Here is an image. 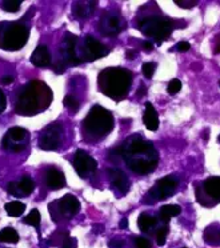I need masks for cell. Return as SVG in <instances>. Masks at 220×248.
<instances>
[{
    "instance_id": "1",
    "label": "cell",
    "mask_w": 220,
    "mask_h": 248,
    "mask_svg": "<svg viewBox=\"0 0 220 248\" xmlns=\"http://www.w3.org/2000/svg\"><path fill=\"white\" fill-rule=\"evenodd\" d=\"M52 102V91L43 81L32 80L23 87L15 104V112L32 116L43 112Z\"/></svg>"
},
{
    "instance_id": "2",
    "label": "cell",
    "mask_w": 220,
    "mask_h": 248,
    "mask_svg": "<svg viewBox=\"0 0 220 248\" xmlns=\"http://www.w3.org/2000/svg\"><path fill=\"white\" fill-rule=\"evenodd\" d=\"M99 87L100 91L111 97L113 100H122L128 95L131 83H132V72L124 68H106L99 74Z\"/></svg>"
},
{
    "instance_id": "3",
    "label": "cell",
    "mask_w": 220,
    "mask_h": 248,
    "mask_svg": "<svg viewBox=\"0 0 220 248\" xmlns=\"http://www.w3.org/2000/svg\"><path fill=\"white\" fill-rule=\"evenodd\" d=\"M30 28L22 22L0 23V48L19 51L27 43Z\"/></svg>"
},
{
    "instance_id": "4",
    "label": "cell",
    "mask_w": 220,
    "mask_h": 248,
    "mask_svg": "<svg viewBox=\"0 0 220 248\" xmlns=\"http://www.w3.org/2000/svg\"><path fill=\"white\" fill-rule=\"evenodd\" d=\"M113 115L102 106H94L84 119V128L95 136L108 135L113 128Z\"/></svg>"
},
{
    "instance_id": "5",
    "label": "cell",
    "mask_w": 220,
    "mask_h": 248,
    "mask_svg": "<svg viewBox=\"0 0 220 248\" xmlns=\"http://www.w3.org/2000/svg\"><path fill=\"white\" fill-rule=\"evenodd\" d=\"M139 30L141 32L160 44L163 40L170 38L173 31V23L167 17H147L139 23Z\"/></svg>"
},
{
    "instance_id": "6",
    "label": "cell",
    "mask_w": 220,
    "mask_h": 248,
    "mask_svg": "<svg viewBox=\"0 0 220 248\" xmlns=\"http://www.w3.org/2000/svg\"><path fill=\"white\" fill-rule=\"evenodd\" d=\"M48 211L52 220L59 223L63 220H70L80 211V202L74 195H64L63 198L55 200L48 205Z\"/></svg>"
},
{
    "instance_id": "7",
    "label": "cell",
    "mask_w": 220,
    "mask_h": 248,
    "mask_svg": "<svg viewBox=\"0 0 220 248\" xmlns=\"http://www.w3.org/2000/svg\"><path fill=\"white\" fill-rule=\"evenodd\" d=\"M199 184V183H198ZM196 200L205 208L220 203V176H211L196 186Z\"/></svg>"
},
{
    "instance_id": "8",
    "label": "cell",
    "mask_w": 220,
    "mask_h": 248,
    "mask_svg": "<svg viewBox=\"0 0 220 248\" xmlns=\"http://www.w3.org/2000/svg\"><path fill=\"white\" fill-rule=\"evenodd\" d=\"M64 132H63V125L60 123H52L47 125L40 135L39 139V147L44 151H54L58 150L63 141Z\"/></svg>"
},
{
    "instance_id": "9",
    "label": "cell",
    "mask_w": 220,
    "mask_h": 248,
    "mask_svg": "<svg viewBox=\"0 0 220 248\" xmlns=\"http://www.w3.org/2000/svg\"><path fill=\"white\" fill-rule=\"evenodd\" d=\"M30 141V132L22 127H12L3 138V147L14 152H20L26 150Z\"/></svg>"
},
{
    "instance_id": "10",
    "label": "cell",
    "mask_w": 220,
    "mask_h": 248,
    "mask_svg": "<svg viewBox=\"0 0 220 248\" xmlns=\"http://www.w3.org/2000/svg\"><path fill=\"white\" fill-rule=\"evenodd\" d=\"M177 187H179V179L173 175H170L157 180L155 186L150 189L148 195L154 200H164L167 198H171L176 192Z\"/></svg>"
},
{
    "instance_id": "11",
    "label": "cell",
    "mask_w": 220,
    "mask_h": 248,
    "mask_svg": "<svg viewBox=\"0 0 220 248\" xmlns=\"http://www.w3.org/2000/svg\"><path fill=\"white\" fill-rule=\"evenodd\" d=\"M74 167H75L76 173L81 179H87L88 176H91L92 173L96 172L97 163L84 150H78L74 157Z\"/></svg>"
},
{
    "instance_id": "12",
    "label": "cell",
    "mask_w": 220,
    "mask_h": 248,
    "mask_svg": "<svg viewBox=\"0 0 220 248\" xmlns=\"http://www.w3.org/2000/svg\"><path fill=\"white\" fill-rule=\"evenodd\" d=\"M76 43L78 38L72 33H65V38L63 40V46L60 48V54L63 55V59L67 64L78 65L83 63V60L76 55Z\"/></svg>"
},
{
    "instance_id": "13",
    "label": "cell",
    "mask_w": 220,
    "mask_h": 248,
    "mask_svg": "<svg viewBox=\"0 0 220 248\" xmlns=\"http://www.w3.org/2000/svg\"><path fill=\"white\" fill-rule=\"evenodd\" d=\"M35 189V182L30 176H23L20 182H11L7 186V192L16 198H24L31 195Z\"/></svg>"
},
{
    "instance_id": "14",
    "label": "cell",
    "mask_w": 220,
    "mask_h": 248,
    "mask_svg": "<svg viewBox=\"0 0 220 248\" xmlns=\"http://www.w3.org/2000/svg\"><path fill=\"white\" fill-rule=\"evenodd\" d=\"M84 55L86 60H96L107 56L108 49L99 40L88 35L84 39Z\"/></svg>"
},
{
    "instance_id": "15",
    "label": "cell",
    "mask_w": 220,
    "mask_h": 248,
    "mask_svg": "<svg viewBox=\"0 0 220 248\" xmlns=\"http://www.w3.org/2000/svg\"><path fill=\"white\" fill-rule=\"evenodd\" d=\"M44 182H46V186L49 189H52V191H58V189L64 188L65 186H67L64 173H63V171H60L59 168L56 167H49L46 171Z\"/></svg>"
},
{
    "instance_id": "16",
    "label": "cell",
    "mask_w": 220,
    "mask_h": 248,
    "mask_svg": "<svg viewBox=\"0 0 220 248\" xmlns=\"http://www.w3.org/2000/svg\"><path fill=\"white\" fill-rule=\"evenodd\" d=\"M122 28H123L122 22H120V19L116 15L106 14L100 19V31L106 36H116L122 31Z\"/></svg>"
},
{
    "instance_id": "17",
    "label": "cell",
    "mask_w": 220,
    "mask_h": 248,
    "mask_svg": "<svg viewBox=\"0 0 220 248\" xmlns=\"http://www.w3.org/2000/svg\"><path fill=\"white\" fill-rule=\"evenodd\" d=\"M51 62H52V56H51V52L49 49L47 48V46H38L35 51L31 55V63L36 67H40V68H47L51 65Z\"/></svg>"
},
{
    "instance_id": "18",
    "label": "cell",
    "mask_w": 220,
    "mask_h": 248,
    "mask_svg": "<svg viewBox=\"0 0 220 248\" xmlns=\"http://www.w3.org/2000/svg\"><path fill=\"white\" fill-rule=\"evenodd\" d=\"M108 175H110V179H111V183L113 184V187L118 189L120 194L126 195L128 192L129 180L126 173L122 172L120 170H116V168H110Z\"/></svg>"
},
{
    "instance_id": "19",
    "label": "cell",
    "mask_w": 220,
    "mask_h": 248,
    "mask_svg": "<svg viewBox=\"0 0 220 248\" xmlns=\"http://www.w3.org/2000/svg\"><path fill=\"white\" fill-rule=\"evenodd\" d=\"M128 166L132 171L139 175H148L152 172L157 166V160H147V159H136V160H128Z\"/></svg>"
},
{
    "instance_id": "20",
    "label": "cell",
    "mask_w": 220,
    "mask_h": 248,
    "mask_svg": "<svg viewBox=\"0 0 220 248\" xmlns=\"http://www.w3.org/2000/svg\"><path fill=\"white\" fill-rule=\"evenodd\" d=\"M203 240L205 244L212 246V247H219L220 246V224L219 223H212L205 227L203 232Z\"/></svg>"
},
{
    "instance_id": "21",
    "label": "cell",
    "mask_w": 220,
    "mask_h": 248,
    "mask_svg": "<svg viewBox=\"0 0 220 248\" xmlns=\"http://www.w3.org/2000/svg\"><path fill=\"white\" fill-rule=\"evenodd\" d=\"M143 122L150 131H156L159 128V115L150 102L145 103V112L144 116H143Z\"/></svg>"
},
{
    "instance_id": "22",
    "label": "cell",
    "mask_w": 220,
    "mask_h": 248,
    "mask_svg": "<svg viewBox=\"0 0 220 248\" xmlns=\"http://www.w3.org/2000/svg\"><path fill=\"white\" fill-rule=\"evenodd\" d=\"M97 6V1H75L74 4V15L78 19H86L92 14Z\"/></svg>"
},
{
    "instance_id": "23",
    "label": "cell",
    "mask_w": 220,
    "mask_h": 248,
    "mask_svg": "<svg viewBox=\"0 0 220 248\" xmlns=\"http://www.w3.org/2000/svg\"><path fill=\"white\" fill-rule=\"evenodd\" d=\"M157 223V217L148 212H141L138 217V227L141 232H150L152 228H156Z\"/></svg>"
},
{
    "instance_id": "24",
    "label": "cell",
    "mask_w": 220,
    "mask_h": 248,
    "mask_svg": "<svg viewBox=\"0 0 220 248\" xmlns=\"http://www.w3.org/2000/svg\"><path fill=\"white\" fill-rule=\"evenodd\" d=\"M182 212V207L177 204H167L163 205L159 210V219H160L164 224H168L173 216L180 215Z\"/></svg>"
},
{
    "instance_id": "25",
    "label": "cell",
    "mask_w": 220,
    "mask_h": 248,
    "mask_svg": "<svg viewBox=\"0 0 220 248\" xmlns=\"http://www.w3.org/2000/svg\"><path fill=\"white\" fill-rule=\"evenodd\" d=\"M20 240V236L17 233L16 230H14L12 227H6L0 231V242L1 243H12L15 244Z\"/></svg>"
},
{
    "instance_id": "26",
    "label": "cell",
    "mask_w": 220,
    "mask_h": 248,
    "mask_svg": "<svg viewBox=\"0 0 220 248\" xmlns=\"http://www.w3.org/2000/svg\"><path fill=\"white\" fill-rule=\"evenodd\" d=\"M7 214L12 217H17V216H22L23 212L26 211V204L19 202V200H15V202H10L4 205Z\"/></svg>"
},
{
    "instance_id": "27",
    "label": "cell",
    "mask_w": 220,
    "mask_h": 248,
    "mask_svg": "<svg viewBox=\"0 0 220 248\" xmlns=\"http://www.w3.org/2000/svg\"><path fill=\"white\" fill-rule=\"evenodd\" d=\"M40 220H42V215H40V212H39L36 208H33V210H31V212L28 214V216H26V217L23 219V223H24V224H30V226L36 227L39 231Z\"/></svg>"
},
{
    "instance_id": "28",
    "label": "cell",
    "mask_w": 220,
    "mask_h": 248,
    "mask_svg": "<svg viewBox=\"0 0 220 248\" xmlns=\"http://www.w3.org/2000/svg\"><path fill=\"white\" fill-rule=\"evenodd\" d=\"M168 232H170V228L167 224L161 227H157L156 228L155 233H154V236H155V240H156V244L157 246H164L166 244V240H167V235H168Z\"/></svg>"
},
{
    "instance_id": "29",
    "label": "cell",
    "mask_w": 220,
    "mask_h": 248,
    "mask_svg": "<svg viewBox=\"0 0 220 248\" xmlns=\"http://www.w3.org/2000/svg\"><path fill=\"white\" fill-rule=\"evenodd\" d=\"M22 3L20 0H4L0 7L7 12H17L20 10V7H22Z\"/></svg>"
},
{
    "instance_id": "30",
    "label": "cell",
    "mask_w": 220,
    "mask_h": 248,
    "mask_svg": "<svg viewBox=\"0 0 220 248\" xmlns=\"http://www.w3.org/2000/svg\"><path fill=\"white\" fill-rule=\"evenodd\" d=\"M60 248H76V240L74 237H71L70 235H68V232H64V233H63Z\"/></svg>"
},
{
    "instance_id": "31",
    "label": "cell",
    "mask_w": 220,
    "mask_h": 248,
    "mask_svg": "<svg viewBox=\"0 0 220 248\" xmlns=\"http://www.w3.org/2000/svg\"><path fill=\"white\" fill-rule=\"evenodd\" d=\"M180 90H182V81L179 80V79H172V80L168 83L167 91H168L170 95H176Z\"/></svg>"
},
{
    "instance_id": "32",
    "label": "cell",
    "mask_w": 220,
    "mask_h": 248,
    "mask_svg": "<svg viewBox=\"0 0 220 248\" xmlns=\"http://www.w3.org/2000/svg\"><path fill=\"white\" fill-rule=\"evenodd\" d=\"M63 103H64L65 107L70 108V109H72L74 112H78V109H79V102L76 100L75 97L70 96V95H67V96L64 97Z\"/></svg>"
},
{
    "instance_id": "33",
    "label": "cell",
    "mask_w": 220,
    "mask_h": 248,
    "mask_svg": "<svg viewBox=\"0 0 220 248\" xmlns=\"http://www.w3.org/2000/svg\"><path fill=\"white\" fill-rule=\"evenodd\" d=\"M135 248H151V242L147 237L135 236L134 237Z\"/></svg>"
},
{
    "instance_id": "34",
    "label": "cell",
    "mask_w": 220,
    "mask_h": 248,
    "mask_svg": "<svg viewBox=\"0 0 220 248\" xmlns=\"http://www.w3.org/2000/svg\"><path fill=\"white\" fill-rule=\"evenodd\" d=\"M155 63H144L143 64V75L147 78V79H152V76H154V72H155Z\"/></svg>"
},
{
    "instance_id": "35",
    "label": "cell",
    "mask_w": 220,
    "mask_h": 248,
    "mask_svg": "<svg viewBox=\"0 0 220 248\" xmlns=\"http://www.w3.org/2000/svg\"><path fill=\"white\" fill-rule=\"evenodd\" d=\"M124 240L123 239H112L108 242V247L110 248H124Z\"/></svg>"
},
{
    "instance_id": "36",
    "label": "cell",
    "mask_w": 220,
    "mask_h": 248,
    "mask_svg": "<svg viewBox=\"0 0 220 248\" xmlns=\"http://www.w3.org/2000/svg\"><path fill=\"white\" fill-rule=\"evenodd\" d=\"M7 107V99L6 95H4V92L0 90V113L4 112V109Z\"/></svg>"
},
{
    "instance_id": "37",
    "label": "cell",
    "mask_w": 220,
    "mask_h": 248,
    "mask_svg": "<svg viewBox=\"0 0 220 248\" xmlns=\"http://www.w3.org/2000/svg\"><path fill=\"white\" fill-rule=\"evenodd\" d=\"M189 48H191V44L188 43V42H180V43L176 44V49L179 52H186Z\"/></svg>"
},
{
    "instance_id": "38",
    "label": "cell",
    "mask_w": 220,
    "mask_h": 248,
    "mask_svg": "<svg viewBox=\"0 0 220 248\" xmlns=\"http://www.w3.org/2000/svg\"><path fill=\"white\" fill-rule=\"evenodd\" d=\"M214 54H220V35L216 36L215 39V48H214Z\"/></svg>"
},
{
    "instance_id": "39",
    "label": "cell",
    "mask_w": 220,
    "mask_h": 248,
    "mask_svg": "<svg viewBox=\"0 0 220 248\" xmlns=\"http://www.w3.org/2000/svg\"><path fill=\"white\" fill-rule=\"evenodd\" d=\"M145 93H147V87H144V84H143V83H140L139 90H138V96L139 97L144 96Z\"/></svg>"
},
{
    "instance_id": "40",
    "label": "cell",
    "mask_w": 220,
    "mask_h": 248,
    "mask_svg": "<svg viewBox=\"0 0 220 248\" xmlns=\"http://www.w3.org/2000/svg\"><path fill=\"white\" fill-rule=\"evenodd\" d=\"M136 55H138V52L135 51V49H128L127 52H126V56H127V59L128 60H132L136 58Z\"/></svg>"
},
{
    "instance_id": "41",
    "label": "cell",
    "mask_w": 220,
    "mask_h": 248,
    "mask_svg": "<svg viewBox=\"0 0 220 248\" xmlns=\"http://www.w3.org/2000/svg\"><path fill=\"white\" fill-rule=\"evenodd\" d=\"M12 81H14V78H12L11 75H6V76H3V79H1V83L3 84H11Z\"/></svg>"
},
{
    "instance_id": "42",
    "label": "cell",
    "mask_w": 220,
    "mask_h": 248,
    "mask_svg": "<svg viewBox=\"0 0 220 248\" xmlns=\"http://www.w3.org/2000/svg\"><path fill=\"white\" fill-rule=\"evenodd\" d=\"M119 227L122 228V230H126V228H128V219L127 217H123L120 223H119Z\"/></svg>"
},
{
    "instance_id": "43",
    "label": "cell",
    "mask_w": 220,
    "mask_h": 248,
    "mask_svg": "<svg viewBox=\"0 0 220 248\" xmlns=\"http://www.w3.org/2000/svg\"><path fill=\"white\" fill-rule=\"evenodd\" d=\"M143 49L147 51V52H150V51L154 49V46H152V43H150V42H144V43H143Z\"/></svg>"
},
{
    "instance_id": "44",
    "label": "cell",
    "mask_w": 220,
    "mask_h": 248,
    "mask_svg": "<svg viewBox=\"0 0 220 248\" xmlns=\"http://www.w3.org/2000/svg\"><path fill=\"white\" fill-rule=\"evenodd\" d=\"M203 138H204V140H208V131L205 130V132L203 134Z\"/></svg>"
},
{
    "instance_id": "45",
    "label": "cell",
    "mask_w": 220,
    "mask_h": 248,
    "mask_svg": "<svg viewBox=\"0 0 220 248\" xmlns=\"http://www.w3.org/2000/svg\"><path fill=\"white\" fill-rule=\"evenodd\" d=\"M218 143H220V135L218 136Z\"/></svg>"
},
{
    "instance_id": "46",
    "label": "cell",
    "mask_w": 220,
    "mask_h": 248,
    "mask_svg": "<svg viewBox=\"0 0 220 248\" xmlns=\"http://www.w3.org/2000/svg\"><path fill=\"white\" fill-rule=\"evenodd\" d=\"M219 87H220V80H219Z\"/></svg>"
},
{
    "instance_id": "47",
    "label": "cell",
    "mask_w": 220,
    "mask_h": 248,
    "mask_svg": "<svg viewBox=\"0 0 220 248\" xmlns=\"http://www.w3.org/2000/svg\"><path fill=\"white\" fill-rule=\"evenodd\" d=\"M182 248H187V247H182Z\"/></svg>"
}]
</instances>
